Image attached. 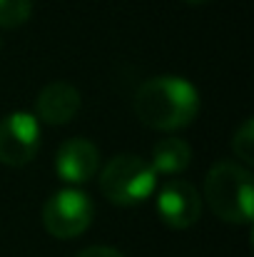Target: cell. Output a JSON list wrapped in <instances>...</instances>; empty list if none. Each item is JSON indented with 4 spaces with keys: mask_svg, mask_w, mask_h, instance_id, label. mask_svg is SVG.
<instances>
[{
    "mask_svg": "<svg viewBox=\"0 0 254 257\" xmlns=\"http://www.w3.org/2000/svg\"><path fill=\"white\" fill-rule=\"evenodd\" d=\"M199 112V92L184 78L160 75L150 78L135 92V115L152 130L187 127Z\"/></svg>",
    "mask_w": 254,
    "mask_h": 257,
    "instance_id": "6da1fadb",
    "label": "cell"
},
{
    "mask_svg": "<svg viewBox=\"0 0 254 257\" xmlns=\"http://www.w3.org/2000/svg\"><path fill=\"white\" fill-rule=\"evenodd\" d=\"M204 197L209 210L229 225L252 222V175L247 168L222 160L204 177Z\"/></svg>",
    "mask_w": 254,
    "mask_h": 257,
    "instance_id": "7a4b0ae2",
    "label": "cell"
},
{
    "mask_svg": "<svg viewBox=\"0 0 254 257\" xmlns=\"http://www.w3.org/2000/svg\"><path fill=\"white\" fill-rule=\"evenodd\" d=\"M155 185L157 175L140 155H117L100 172L102 195L120 207L142 205L145 200L152 197Z\"/></svg>",
    "mask_w": 254,
    "mask_h": 257,
    "instance_id": "3957f363",
    "label": "cell"
},
{
    "mask_svg": "<svg viewBox=\"0 0 254 257\" xmlns=\"http://www.w3.org/2000/svg\"><path fill=\"white\" fill-rule=\"evenodd\" d=\"M92 215H95V207L90 197L75 187H65L48 197L43 207V225L53 237L73 240V237H80L90 227Z\"/></svg>",
    "mask_w": 254,
    "mask_h": 257,
    "instance_id": "277c9868",
    "label": "cell"
},
{
    "mask_svg": "<svg viewBox=\"0 0 254 257\" xmlns=\"http://www.w3.org/2000/svg\"><path fill=\"white\" fill-rule=\"evenodd\" d=\"M40 145V125L30 112H10L0 120V163L8 168L28 165Z\"/></svg>",
    "mask_w": 254,
    "mask_h": 257,
    "instance_id": "5b68a950",
    "label": "cell"
},
{
    "mask_svg": "<svg viewBox=\"0 0 254 257\" xmlns=\"http://www.w3.org/2000/svg\"><path fill=\"white\" fill-rule=\"evenodd\" d=\"M157 212H160V217L167 227L187 230L202 215L199 192L187 180H172L157 195Z\"/></svg>",
    "mask_w": 254,
    "mask_h": 257,
    "instance_id": "8992f818",
    "label": "cell"
},
{
    "mask_svg": "<svg viewBox=\"0 0 254 257\" xmlns=\"http://www.w3.org/2000/svg\"><path fill=\"white\" fill-rule=\"evenodd\" d=\"M97 168H100V150L85 138L65 140L55 153V172L60 175V180L70 185L87 182L90 177H95Z\"/></svg>",
    "mask_w": 254,
    "mask_h": 257,
    "instance_id": "52a82bcc",
    "label": "cell"
},
{
    "mask_svg": "<svg viewBox=\"0 0 254 257\" xmlns=\"http://www.w3.org/2000/svg\"><path fill=\"white\" fill-rule=\"evenodd\" d=\"M38 117L48 125H68L80 110V92L78 87L58 80L48 83L38 95Z\"/></svg>",
    "mask_w": 254,
    "mask_h": 257,
    "instance_id": "ba28073f",
    "label": "cell"
},
{
    "mask_svg": "<svg viewBox=\"0 0 254 257\" xmlns=\"http://www.w3.org/2000/svg\"><path fill=\"white\" fill-rule=\"evenodd\" d=\"M192 160V150L184 140L179 138H165L152 148V160L150 168L155 170V175H177V172L187 170Z\"/></svg>",
    "mask_w": 254,
    "mask_h": 257,
    "instance_id": "9c48e42d",
    "label": "cell"
},
{
    "mask_svg": "<svg viewBox=\"0 0 254 257\" xmlns=\"http://www.w3.org/2000/svg\"><path fill=\"white\" fill-rule=\"evenodd\" d=\"M33 0H0V28H18L30 18Z\"/></svg>",
    "mask_w": 254,
    "mask_h": 257,
    "instance_id": "30bf717a",
    "label": "cell"
},
{
    "mask_svg": "<svg viewBox=\"0 0 254 257\" xmlns=\"http://www.w3.org/2000/svg\"><path fill=\"white\" fill-rule=\"evenodd\" d=\"M232 150H234V155L244 163V165H252L254 163V122L247 117L242 125H239V130L234 133V138H232Z\"/></svg>",
    "mask_w": 254,
    "mask_h": 257,
    "instance_id": "8fae6325",
    "label": "cell"
},
{
    "mask_svg": "<svg viewBox=\"0 0 254 257\" xmlns=\"http://www.w3.org/2000/svg\"><path fill=\"white\" fill-rule=\"evenodd\" d=\"M75 257H125L120 250H115V247H102V245H97V247H87L83 252H78Z\"/></svg>",
    "mask_w": 254,
    "mask_h": 257,
    "instance_id": "7c38bea8",
    "label": "cell"
},
{
    "mask_svg": "<svg viewBox=\"0 0 254 257\" xmlns=\"http://www.w3.org/2000/svg\"><path fill=\"white\" fill-rule=\"evenodd\" d=\"M182 3H187V5H204V3H209V0H182Z\"/></svg>",
    "mask_w": 254,
    "mask_h": 257,
    "instance_id": "4fadbf2b",
    "label": "cell"
}]
</instances>
